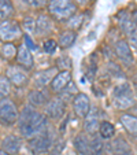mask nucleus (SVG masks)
Listing matches in <instances>:
<instances>
[{"label":"nucleus","instance_id":"obj_1","mask_svg":"<svg viewBox=\"0 0 137 155\" xmlns=\"http://www.w3.org/2000/svg\"><path fill=\"white\" fill-rule=\"evenodd\" d=\"M19 133L25 139H33L48 128V118L32 106H25L18 118Z\"/></svg>","mask_w":137,"mask_h":155},{"label":"nucleus","instance_id":"obj_2","mask_svg":"<svg viewBox=\"0 0 137 155\" xmlns=\"http://www.w3.org/2000/svg\"><path fill=\"white\" fill-rule=\"evenodd\" d=\"M77 6L74 0H48V12L56 21L67 22L77 14Z\"/></svg>","mask_w":137,"mask_h":155},{"label":"nucleus","instance_id":"obj_3","mask_svg":"<svg viewBox=\"0 0 137 155\" xmlns=\"http://www.w3.org/2000/svg\"><path fill=\"white\" fill-rule=\"evenodd\" d=\"M117 21L119 29L126 36V41L129 43V45L137 50V28L132 21L130 14L128 11H119L117 14Z\"/></svg>","mask_w":137,"mask_h":155},{"label":"nucleus","instance_id":"obj_4","mask_svg":"<svg viewBox=\"0 0 137 155\" xmlns=\"http://www.w3.org/2000/svg\"><path fill=\"white\" fill-rule=\"evenodd\" d=\"M19 111L11 99L3 97L0 100V124L4 126H12L18 124Z\"/></svg>","mask_w":137,"mask_h":155},{"label":"nucleus","instance_id":"obj_5","mask_svg":"<svg viewBox=\"0 0 137 155\" xmlns=\"http://www.w3.org/2000/svg\"><path fill=\"white\" fill-rule=\"evenodd\" d=\"M54 146V137L50 132V126L45 130H43L40 135L34 136L33 139H30L29 147L34 154H45L48 152Z\"/></svg>","mask_w":137,"mask_h":155},{"label":"nucleus","instance_id":"obj_6","mask_svg":"<svg viewBox=\"0 0 137 155\" xmlns=\"http://www.w3.org/2000/svg\"><path fill=\"white\" fill-rule=\"evenodd\" d=\"M22 36V28L15 21L6 19L0 24V40L4 43H11Z\"/></svg>","mask_w":137,"mask_h":155},{"label":"nucleus","instance_id":"obj_7","mask_svg":"<svg viewBox=\"0 0 137 155\" xmlns=\"http://www.w3.org/2000/svg\"><path fill=\"white\" fill-rule=\"evenodd\" d=\"M44 114L48 120H60L66 114V102L60 96L51 97L50 102L44 106Z\"/></svg>","mask_w":137,"mask_h":155},{"label":"nucleus","instance_id":"obj_8","mask_svg":"<svg viewBox=\"0 0 137 155\" xmlns=\"http://www.w3.org/2000/svg\"><path fill=\"white\" fill-rule=\"evenodd\" d=\"M114 54L117 55V58L122 62L125 66H132L134 62V56L132 52V47L126 41V38H119L114 44Z\"/></svg>","mask_w":137,"mask_h":155},{"label":"nucleus","instance_id":"obj_9","mask_svg":"<svg viewBox=\"0 0 137 155\" xmlns=\"http://www.w3.org/2000/svg\"><path fill=\"white\" fill-rule=\"evenodd\" d=\"M90 108V99L86 94L84 92H78L76 96L73 97V111L78 118H85L89 114Z\"/></svg>","mask_w":137,"mask_h":155},{"label":"nucleus","instance_id":"obj_10","mask_svg":"<svg viewBox=\"0 0 137 155\" xmlns=\"http://www.w3.org/2000/svg\"><path fill=\"white\" fill-rule=\"evenodd\" d=\"M6 77L8 78V81L11 82V85L18 87V88L25 87V85L29 82V76H28V73L22 68H18V66H10L6 70Z\"/></svg>","mask_w":137,"mask_h":155},{"label":"nucleus","instance_id":"obj_11","mask_svg":"<svg viewBox=\"0 0 137 155\" xmlns=\"http://www.w3.org/2000/svg\"><path fill=\"white\" fill-rule=\"evenodd\" d=\"M71 82V70H62L55 76V78L52 80V82L50 84L51 92L54 94H60L64 88Z\"/></svg>","mask_w":137,"mask_h":155},{"label":"nucleus","instance_id":"obj_12","mask_svg":"<svg viewBox=\"0 0 137 155\" xmlns=\"http://www.w3.org/2000/svg\"><path fill=\"white\" fill-rule=\"evenodd\" d=\"M84 130L88 136H96L99 133V125H100V118L99 113L96 111V108H90L89 114L84 118Z\"/></svg>","mask_w":137,"mask_h":155},{"label":"nucleus","instance_id":"obj_13","mask_svg":"<svg viewBox=\"0 0 137 155\" xmlns=\"http://www.w3.org/2000/svg\"><path fill=\"white\" fill-rule=\"evenodd\" d=\"M50 94L48 91H45L44 88H38V89H33V91L29 92L28 95V100H29V106L34 108H38V107H44L50 102Z\"/></svg>","mask_w":137,"mask_h":155},{"label":"nucleus","instance_id":"obj_14","mask_svg":"<svg viewBox=\"0 0 137 155\" xmlns=\"http://www.w3.org/2000/svg\"><path fill=\"white\" fill-rule=\"evenodd\" d=\"M51 15L48 14H40L36 19V35L38 37H45V36L51 35L54 29L52 25V19Z\"/></svg>","mask_w":137,"mask_h":155},{"label":"nucleus","instance_id":"obj_15","mask_svg":"<svg viewBox=\"0 0 137 155\" xmlns=\"http://www.w3.org/2000/svg\"><path fill=\"white\" fill-rule=\"evenodd\" d=\"M59 73V70L56 68H50L45 70H40L34 74V84L38 88H45L52 82V80L55 78V76Z\"/></svg>","mask_w":137,"mask_h":155},{"label":"nucleus","instance_id":"obj_16","mask_svg":"<svg viewBox=\"0 0 137 155\" xmlns=\"http://www.w3.org/2000/svg\"><path fill=\"white\" fill-rule=\"evenodd\" d=\"M17 63L24 69H32L33 64H34L32 51L25 44H19V47L17 50Z\"/></svg>","mask_w":137,"mask_h":155},{"label":"nucleus","instance_id":"obj_17","mask_svg":"<svg viewBox=\"0 0 137 155\" xmlns=\"http://www.w3.org/2000/svg\"><path fill=\"white\" fill-rule=\"evenodd\" d=\"M73 146L74 150L78 152L80 155H90V139L88 137L86 133H78L76 137L73 139Z\"/></svg>","mask_w":137,"mask_h":155},{"label":"nucleus","instance_id":"obj_18","mask_svg":"<svg viewBox=\"0 0 137 155\" xmlns=\"http://www.w3.org/2000/svg\"><path fill=\"white\" fill-rule=\"evenodd\" d=\"M21 147H22V140H21V137H18L15 135H8L2 140V150H4L6 152H8L11 155L19 152Z\"/></svg>","mask_w":137,"mask_h":155},{"label":"nucleus","instance_id":"obj_19","mask_svg":"<svg viewBox=\"0 0 137 155\" xmlns=\"http://www.w3.org/2000/svg\"><path fill=\"white\" fill-rule=\"evenodd\" d=\"M119 122L130 136H137V117L129 113H123L119 115Z\"/></svg>","mask_w":137,"mask_h":155},{"label":"nucleus","instance_id":"obj_20","mask_svg":"<svg viewBox=\"0 0 137 155\" xmlns=\"http://www.w3.org/2000/svg\"><path fill=\"white\" fill-rule=\"evenodd\" d=\"M77 40V32L70 29H66L63 32L59 33V37H58V45L62 48V50H67L70 48Z\"/></svg>","mask_w":137,"mask_h":155},{"label":"nucleus","instance_id":"obj_21","mask_svg":"<svg viewBox=\"0 0 137 155\" xmlns=\"http://www.w3.org/2000/svg\"><path fill=\"white\" fill-rule=\"evenodd\" d=\"M97 135H99L103 140H111V139H114L115 135H117V129H115L113 122L103 120V121H100L99 133H97Z\"/></svg>","mask_w":137,"mask_h":155},{"label":"nucleus","instance_id":"obj_22","mask_svg":"<svg viewBox=\"0 0 137 155\" xmlns=\"http://www.w3.org/2000/svg\"><path fill=\"white\" fill-rule=\"evenodd\" d=\"M134 96H117V97H113V104L114 107L117 108V110H126L128 111L129 108L134 104Z\"/></svg>","mask_w":137,"mask_h":155},{"label":"nucleus","instance_id":"obj_23","mask_svg":"<svg viewBox=\"0 0 137 155\" xmlns=\"http://www.w3.org/2000/svg\"><path fill=\"white\" fill-rule=\"evenodd\" d=\"M104 152H106L104 140L99 135L92 136V139H90V155H104Z\"/></svg>","mask_w":137,"mask_h":155},{"label":"nucleus","instance_id":"obj_24","mask_svg":"<svg viewBox=\"0 0 137 155\" xmlns=\"http://www.w3.org/2000/svg\"><path fill=\"white\" fill-rule=\"evenodd\" d=\"M108 147H110V150L113 151V154H115V152L130 151V150H132L130 146H129V143L123 137H121V136H118V137L114 139V140L108 144Z\"/></svg>","mask_w":137,"mask_h":155},{"label":"nucleus","instance_id":"obj_25","mask_svg":"<svg viewBox=\"0 0 137 155\" xmlns=\"http://www.w3.org/2000/svg\"><path fill=\"white\" fill-rule=\"evenodd\" d=\"M117 96H133V89L129 82H121L113 89V97Z\"/></svg>","mask_w":137,"mask_h":155},{"label":"nucleus","instance_id":"obj_26","mask_svg":"<svg viewBox=\"0 0 137 155\" xmlns=\"http://www.w3.org/2000/svg\"><path fill=\"white\" fill-rule=\"evenodd\" d=\"M14 14V6L11 0H0V19H8Z\"/></svg>","mask_w":137,"mask_h":155},{"label":"nucleus","instance_id":"obj_27","mask_svg":"<svg viewBox=\"0 0 137 155\" xmlns=\"http://www.w3.org/2000/svg\"><path fill=\"white\" fill-rule=\"evenodd\" d=\"M71 66H73V61L69 55H62L60 58L56 59V66L55 68L58 69L59 71L62 70H70Z\"/></svg>","mask_w":137,"mask_h":155},{"label":"nucleus","instance_id":"obj_28","mask_svg":"<svg viewBox=\"0 0 137 155\" xmlns=\"http://www.w3.org/2000/svg\"><path fill=\"white\" fill-rule=\"evenodd\" d=\"M17 50L18 48L12 43H4L3 48L0 50V54L6 59H12V58H17Z\"/></svg>","mask_w":137,"mask_h":155},{"label":"nucleus","instance_id":"obj_29","mask_svg":"<svg viewBox=\"0 0 137 155\" xmlns=\"http://www.w3.org/2000/svg\"><path fill=\"white\" fill-rule=\"evenodd\" d=\"M82 24H84V15L76 14V15H73L70 19L67 21V28H69L70 30L77 32V30L82 26Z\"/></svg>","mask_w":137,"mask_h":155},{"label":"nucleus","instance_id":"obj_30","mask_svg":"<svg viewBox=\"0 0 137 155\" xmlns=\"http://www.w3.org/2000/svg\"><path fill=\"white\" fill-rule=\"evenodd\" d=\"M10 92H11V82L8 81L6 76L0 77V96H8Z\"/></svg>","mask_w":137,"mask_h":155},{"label":"nucleus","instance_id":"obj_31","mask_svg":"<svg viewBox=\"0 0 137 155\" xmlns=\"http://www.w3.org/2000/svg\"><path fill=\"white\" fill-rule=\"evenodd\" d=\"M58 41L54 40V38H45L43 43V50L44 52L47 54H54L56 50H58Z\"/></svg>","mask_w":137,"mask_h":155},{"label":"nucleus","instance_id":"obj_32","mask_svg":"<svg viewBox=\"0 0 137 155\" xmlns=\"http://www.w3.org/2000/svg\"><path fill=\"white\" fill-rule=\"evenodd\" d=\"M22 28L28 32V35L36 33V19H33L32 17H26L22 22Z\"/></svg>","mask_w":137,"mask_h":155},{"label":"nucleus","instance_id":"obj_33","mask_svg":"<svg viewBox=\"0 0 137 155\" xmlns=\"http://www.w3.org/2000/svg\"><path fill=\"white\" fill-rule=\"evenodd\" d=\"M108 66H110L108 70L111 71V74H113L115 78H117V77H123V71H122V69H121L118 64H114V62H110Z\"/></svg>","mask_w":137,"mask_h":155},{"label":"nucleus","instance_id":"obj_34","mask_svg":"<svg viewBox=\"0 0 137 155\" xmlns=\"http://www.w3.org/2000/svg\"><path fill=\"white\" fill-rule=\"evenodd\" d=\"M24 3H26L28 6L34 7V8H38V7H43L44 4L47 3L48 0H22Z\"/></svg>","mask_w":137,"mask_h":155},{"label":"nucleus","instance_id":"obj_35","mask_svg":"<svg viewBox=\"0 0 137 155\" xmlns=\"http://www.w3.org/2000/svg\"><path fill=\"white\" fill-rule=\"evenodd\" d=\"M24 38H25V45H26L29 50H37L36 44L32 41V38H30L29 35H24Z\"/></svg>","mask_w":137,"mask_h":155},{"label":"nucleus","instance_id":"obj_36","mask_svg":"<svg viewBox=\"0 0 137 155\" xmlns=\"http://www.w3.org/2000/svg\"><path fill=\"white\" fill-rule=\"evenodd\" d=\"M126 113H129V114H132V115H134V117H137V104H136V103H134V104L132 106V107L129 108Z\"/></svg>","mask_w":137,"mask_h":155},{"label":"nucleus","instance_id":"obj_37","mask_svg":"<svg viewBox=\"0 0 137 155\" xmlns=\"http://www.w3.org/2000/svg\"><path fill=\"white\" fill-rule=\"evenodd\" d=\"M130 17H132V21H133V24L136 25V28H137V10H134V11L132 12Z\"/></svg>","mask_w":137,"mask_h":155},{"label":"nucleus","instance_id":"obj_38","mask_svg":"<svg viewBox=\"0 0 137 155\" xmlns=\"http://www.w3.org/2000/svg\"><path fill=\"white\" fill-rule=\"evenodd\" d=\"M90 0H74V3L77 4V6H85V4H88Z\"/></svg>","mask_w":137,"mask_h":155},{"label":"nucleus","instance_id":"obj_39","mask_svg":"<svg viewBox=\"0 0 137 155\" xmlns=\"http://www.w3.org/2000/svg\"><path fill=\"white\" fill-rule=\"evenodd\" d=\"M113 155H134V152L132 151H123V152H115V154H113Z\"/></svg>","mask_w":137,"mask_h":155},{"label":"nucleus","instance_id":"obj_40","mask_svg":"<svg viewBox=\"0 0 137 155\" xmlns=\"http://www.w3.org/2000/svg\"><path fill=\"white\" fill-rule=\"evenodd\" d=\"M0 155H11V154H8V152H6L4 150H0Z\"/></svg>","mask_w":137,"mask_h":155},{"label":"nucleus","instance_id":"obj_41","mask_svg":"<svg viewBox=\"0 0 137 155\" xmlns=\"http://www.w3.org/2000/svg\"><path fill=\"white\" fill-rule=\"evenodd\" d=\"M134 155H137V148H136V151H134Z\"/></svg>","mask_w":137,"mask_h":155},{"label":"nucleus","instance_id":"obj_42","mask_svg":"<svg viewBox=\"0 0 137 155\" xmlns=\"http://www.w3.org/2000/svg\"><path fill=\"white\" fill-rule=\"evenodd\" d=\"M136 96H137V92H136Z\"/></svg>","mask_w":137,"mask_h":155}]
</instances>
